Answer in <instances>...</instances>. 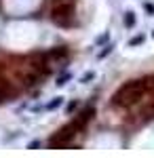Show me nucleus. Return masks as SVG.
Listing matches in <instances>:
<instances>
[{"label": "nucleus", "mask_w": 154, "mask_h": 158, "mask_svg": "<svg viewBox=\"0 0 154 158\" xmlns=\"http://www.w3.org/2000/svg\"><path fill=\"white\" fill-rule=\"evenodd\" d=\"M93 78H95V72H87L83 78H80V82H91Z\"/></svg>", "instance_id": "obj_8"}, {"label": "nucleus", "mask_w": 154, "mask_h": 158, "mask_svg": "<svg viewBox=\"0 0 154 158\" xmlns=\"http://www.w3.org/2000/svg\"><path fill=\"white\" fill-rule=\"evenodd\" d=\"M40 146V141H32V143H30V146H28V150H36V148Z\"/></svg>", "instance_id": "obj_13"}, {"label": "nucleus", "mask_w": 154, "mask_h": 158, "mask_svg": "<svg viewBox=\"0 0 154 158\" xmlns=\"http://www.w3.org/2000/svg\"><path fill=\"white\" fill-rule=\"evenodd\" d=\"M135 25V13H125V27H133Z\"/></svg>", "instance_id": "obj_4"}, {"label": "nucleus", "mask_w": 154, "mask_h": 158, "mask_svg": "<svg viewBox=\"0 0 154 158\" xmlns=\"http://www.w3.org/2000/svg\"><path fill=\"white\" fill-rule=\"evenodd\" d=\"M142 42H143V36H135V38H131V40H129L131 47H135V44H142Z\"/></svg>", "instance_id": "obj_9"}, {"label": "nucleus", "mask_w": 154, "mask_h": 158, "mask_svg": "<svg viewBox=\"0 0 154 158\" xmlns=\"http://www.w3.org/2000/svg\"><path fill=\"white\" fill-rule=\"evenodd\" d=\"M112 51H114V44H108V47H104V51H99V53H97V59H106Z\"/></svg>", "instance_id": "obj_5"}, {"label": "nucleus", "mask_w": 154, "mask_h": 158, "mask_svg": "<svg viewBox=\"0 0 154 158\" xmlns=\"http://www.w3.org/2000/svg\"><path fill=\"white\" fill-rule=\"evenodd\" d=\"M61 103H63V97H55L53 101H49V103H47V108L49 110H57Z\"/></svg>", "instance_id": "obj_6"}, {"label": "nucleus", "mask_w": 154, "mask_h": 158, "mask_svg": "<svg viewBox=\"0 0 154 158\" xmlns=\"http://www.w3.org/2000/svg\"><path fill=\"white\" fill-rule=\"evenodd\" d=\"M51 21L59 27L74 25V4L72 2H59L51 9Z\"/></svg>", "instance_id": "obj_3"}, {"label": "nucleus", "mask_w": 154, "mask_h": 158, "mask_svg": "<svg viewBox=\"0 0 154 158\" xmlns=\"http://www.w3.org/2000/svg\"><path fill=\"white\" fill-rule=\"evenodd\" d=\"M143 9H146V13H150V15H154V4H150V2H146V4H143Z\"/></svg>", "instance_id": "obj_12"}, {"label": "nucleus", "mask_w": 154, "mask_h": 158, "mask_svg": "<svg viewBox=\"0 0 154 158\" xmlns=\"http://www.w3.org/2000/svg\"><path fill=\"white\" fill-rule=\"evenodd\" d=\"M108 40H110V34H101V36L97 38V44H106Z\"/></svg>", "instance_id": "obj_11"}, {"label": "nucleus", "mask_w": 154, "mask_h": 158, "mask_svg": "<svg viewBox=\"0 0 154 158\" xmlns=\"http://www.w3.org/2000/svg\"><path fill=\"white\" fill-rule=\"evenodd\" d=\"M148 91H150V89L146 85V78L129 80V82H125L122 86H118V89L114 91V95L110 99V106H114V108H131V106H135Z\"/></svg>", "instance_id": "obj_2"}, {"label": "nucleus", "mask_w": 154, "mask_h": 158, "mask_svg": "<svg viewBox=\"0 0 154 158\" xmlns=\"http://www.w3.org/2000/svg\"><path fill=\"white\" fill-rule=\"evenodd\" d=\"M152 36H154V32H152Z\"/></svg>", "instance_id": "obj_14"}, {"label": "nucleus", "mask_w": 154, "mask_h": 158, "mask_svg": "<svg viewBox=\"0 0 154 158\" xmlns=\"http://www.w3.org/2000/svg\"><path fill=\"white\" fill-rule=\"evenodd\" d=\"M76 108H78V101H70V103L66 106V112L70 114V112H74V110H76Z\"/></svg>", "instance_id": "obj_10"}, {"label": "nucleus", "mask_w": 154, "mask_h": 158, "mask_svg": "<svg viewBox=\"0 0 154 158\" xmlns=\"http://www.w3.org/2000/svg\"><path fill=\"white\" fill-rule=\"evenodd\" d=\"M93 116H95V108L93 106H87L84 110H80L72 122H68L66 127H61L59 131H55V133L51 135L49 148H53V150H63V148H68L72 141H74V137L80 133L89 122L93 120Z\"/></svg>", "instance_id": "obj_1"}, {"label": "nucleus", "mask_w": 154, "mask_h": 158, "mask_svg": "<svg viewBox=\"0 0 154 158\" xmlns=\"http://www.w3.org/2000/svg\"><path fill=\"white\" fill-rule=\"evenodd\" d=\"M70 80H72V74L70 72H68V74H61L59 78H57V86H63L66 82H70Z\"/></svg>", "instance_id": "obj_7"}]
</instances>
